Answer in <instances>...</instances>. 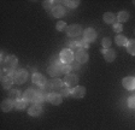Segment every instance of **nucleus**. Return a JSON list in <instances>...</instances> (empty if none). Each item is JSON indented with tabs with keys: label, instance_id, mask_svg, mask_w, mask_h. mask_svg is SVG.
<instances>
[{
	"label": "nucleus",
	"instance_id": "nucleus-1",
	"mask_svg": "<svg viewBox=\"0 0 135 130\" xmlns=\"http://www.w3.org/2000/svg\"><path fill=\"white\" fill-rule=\"evenodd\" d=\"M17 65H18V59H17V57L7 56L3 62V70L13 72V71H16L15 69L17 68Z\"/></svg>",
	"mask_w": 135,
	"mask_h": 130
},
{
	"label": "nucleus",
	"instance_id": "nucleus-2",
	"mask_svg": "<svg viewBox=\"0 0 135 130\" xmlns=\"http://www.w3.org/2000/svg\"><path fill=\"white\" fill-rule=\"evenodd\" d=\"M75 59V53L69 48H64L60 53H59V60L62 64H71Z\"/></svg>",
	"mask_w": 135,
	"mask_h": 130
},
{
	"label": "nucleus",
	"instance_id": "nucleus-3",
	"mask_svg": "<svg viewBox=\"0 0 135 130\" xmlns=\"http://www.w3.org/2000/svg\"><path fill=\"white\" fill-rule=\"evenodd\" d=\"M29 75H28V71L25 69H18L13 72V81L15 83L17 84H23V83L27 82Z\"/></svg>",
	"mask_w": 135,
	"mask_h": 130
},
{
	"label": "nucleus",
	"instance_id": "nucleus-4",
	"mask_svg": "<svg viewBox=\"0 0 135 130\" xmlns=\"http://www.w3.org/2000/svg\"><path fill=\"white\" fill-rule=\"evenodd\" d=\"M37 94H39V91H35V89H33V88H28V89L24 92V94H23V99H24L25 101H28V102H33V104H35L36 98H37Z\"/></svg>",
	"mask_w": 135,
	"mask_h": 130
},
{
	"label": "nucleus",
	"instance_id": "nucleus-5",
	"mask_svg": "<svg viewBox=\"0 0 135 130\" xmlns=\"http://www.w3.org/2000/svg\"><path fill=\"white\" fill-rule=\"evenodd\" d=\"M82 35H83V40L87 43L93 42V41H95V39H97V31L94 30L93 28L84 29L83 33H82Z\"/></svg>",
	"mask_w": 135,
	"mask_h": 130
},
{
	"label": "nucleus",
	"instance_id": "nucleus-6",
	"mask_svg": "<svg viewBox=\"0 0 135 130\" xmlns=\"http://www.w3.org/2000/svg\"><path fill=\"white\" fill-rule=\"evenodd\" d=\"M60 65H62V63H52V64H50V66L47 68L48 75L52 76L53 78L58 77L59 75L62 74V72H60Z\"/></svg>",
	"mask_w": 135,
	"mask_h": 130
},
{
	"label": "nucleus",
	"instance_id": "nucleus-7",
	"mask_svg": "<svg viewBox=\"0 0 135 130\" xmlns=\"http://www.w3.org/2000/svg\"><path fill=\"white\" fill-rule=\"evenodd\" d=\"M66 34L70 37H77L80 34H82V28L79 24H71L66 28Z\"/></svg>",
	"mask_w": 135,
	"mask_h": 130
},
{
	"label": "nucleus",
	"instance_id": "nucleus-8",
	"mask_svg": "<svg viewBox=\"0 0 135 130\" xmlns=\"http://www.w3.org/2000/svg\"><path fill=\"white\" fill-rule=\"evenodd\" d=\"M65 86L68 87H76L77 83H79V76L75 74H69V75H65L64 79H63Z\"/></svg>",
	"mask_w": 135,
	"mask_h": 130
},
{
	"label": "nucleus",
	"instance_id": "nucleus-9",
	"mask_svg": "<svg viewBox=\"0 0 135 130\" xmlns=\"http://www.w3.org/2000/svg\"><path fill=\"white\" fill-rule=\"evenodd\" d=\"M86 95V87L83 86H76L71 89V96L75 99H81Z\"/></svg>",
	"mask_w": 135,
	"mask_h": 130
},
{
	"label": "nucleus",
	"instance_id": "nucleus-10",
	"mask_svg": "<svg viewBox=\"0 0 135 130\" xmlns=\"http://www.w3.org/2000/svg\"><path fill=\"white\" fill-rule=\"evenodd\" d=\"M75 59L79 64H84V63L88 62L89 56H88V53L86 52V49H80V51H77L75 53Z\"/></svg>",
	"mask_w": 135,
	"mask_h": 130
},
{
	"label": "nucleus",
	"instance_id": "nucleus-11",
	"mask_svg": "<svg viewBox=\"0 0 135 130\" xmlns=\"http://www.w3.org/2000/svg\"><path fill=\"white\" fill-rule=\"evenodd\" d=\"M122 86L126 88L127 91H134L135 89V77L127 76L122 79Z\"/></svg>",
	"mask_w": 135,
	"mask_h": 130
},
{
	"label": "nucleus",
	"instance_id": "nucleus-12",
	"mask_svg": "<svg viewBox=\"0 0 135 130\" xmlns=\"http://www.w3.org/2000/svg\"><path fill=\"white\" fill-rule=\"evenodd\" d=\"M101 53L104 56V59L106 60L107 63H112L113 60L116 59V51L113 48H107V49H101Z\"/></svg>",
	"mask_w": 135,
	"mask_h": 130
},
{
	"label": "nucleus",
	"instance_id": "nucleus-13",
	"mask_svg": "<svg viewBox=\"0 0 135 130\" xmlns=\"http://www.w3.org/2000/svg\"><path fill=\"white\" fill-rule=\"evenodd\" d=\"M31 81H33V83L39 86L40 88L44 87V86L47 83V78H46L44 75L40 74V72H35V74L33 75V77H31Z\"/></svg>",
	"mask_w": 135,
	"mask_h": 130
},
{
	"label": "nucleus",
	"instance_id": "nucleus-14",
	"mask_svg": "<svg viewBox=\"0 0 135 130\" xmlns=\"http://www.w3.org/2000/svg\"><path fill=\"white\" fill-rule=\"evenodd\" d=\"M47 101H50L52 105H60L63 102V96L59 93H48L47 95Z\"/></svg>",
	"mask_w": 135,
	"mask_h": 130
},
{
	"label": "nucleus",
	"instance_id": "nucleus-15",
	"mask_svg": "<svg viewBox=\"0 0 135 130\" xmlns=\"http://www.w3.org/2000/svg\"><path fill=\"white\" fill-rule=\"evenodd\" d=\"M42 106L40 104H34V105H31L30 107H29V110H28V114L29 116H31V117H39L40 114L42 113Z\"/></svg>",
	"mask_w": 135,
	"mask_h": 130
},
{
	"label": "nucleus",
	"instance_id": "nucleus-16",
	"mask_svg": "<svg viewBox=\"0 0 135 130\" xmlns=\"http://www.w3.org/2000/svg\"><path fill=\"white\" fill-rule=\"evenodd\" d=\"M51 13H52V16L56 18H62L65 16V13H66V11H65L64 6L63 5H56L53 7V10L51 11Z\"/></svg>",
	"mask_w": 135,
	"mask_h": 130
},
{
	"label": "nucleus",
	"instance_id": "nucleus-17",
	"mask_svg": "<svg viewBox=\"0 0 135 130\" xmlns=\"http://www.w3.org/2000/svg\"><path fill=\"white\" fill-rule=\"evenodd\" d=\"M15 83L13 81V75H8V76L1 77V86L4 89H10L12 87V84Z\"/></svg>",
	"mask_w": 135,
	"mask_h": 130
},
{
	"label": "nucleus",
	"instance_id": "nucleus-18",
	"mask_svg": "<svg viewBox=\"0 0 135 130\" xmlns=\"http://www.w3.org/2000/svg\"><path fill=\"white\" fill-rule=\"evenodd\" d=\"M13 107H15V101H12L11 99H5L1 102V111H4V112H10Z\"/></svg>",
	"mask_w": 135,
	"mask_h": 130
},
{
	"label": "nucleus",
	"instance_id": "nucleus-19",
	"mask_svg": "<svg viewBox=\"0 0 135 130\" xmlns=\"http://www.w3.org/2000/svg\"><path fill=\"white\" fill-rule=\"evenodd\" d=\"M51 87H52V89H54V91H60V89L64 87V82H63L60 78L56 77V78H53L51 81Z\"/></svg>",
	"mask_w": 135,
	"mask_h": 130
},
{
	"label": "nucleus",
	"instance_id": "nucleus-20",
	"mask_svg": "<svg viewBox=\"0 0 135 130\" xmlns=\"http://www.w3.org/2000/svg\"><path fill=\"white\" fill-rule=\"evenodd\" d=\"M103 18H104V22L106 23V24H115L116 19H117L116 14H113L112 12H105Z\"/></svg>",
	"mask_w": 135,
	"mask_h": 130
},
{
	"label": "nucleus",
	"instance_id": "nucleus-21",
	"mask_svg": "<svg viewBox=\"0 0 135 130\" xmlns=\"http://www.w3.org/2000/svg\"><path fill=\"white\" fill-rule=\"evenodd\" d=\"M8 99H11L12 101H17L18 99H22L21 92L18 89H11L8 92Z\"/></svg>",
	"mask_w": 135,
	"mask_h": 130
},
{
	"label": "nucleus",
	"instance_id": "nucleus-22",
	"mask_svg": "<svg viewBox=\"0 0 135 130\" xmlns=\"http://www.w3.org/2000/svg\"><path fill=\"white\" fill-rule=\"evenodd\" d=\"M115 41H116V45H117V46H127V43H128V41H129V40L127 39L124 35L119 34V35H117V36H116Z\"/></svg>",
	"mask_w": 135,
	"mask_h": 130
},
{
	"label": "nucleus",
	"instance_id": "nucleus-23",
	"mask_svg": "<svg viewBox=\"0 0 135 130\" xmlns=\"http://www.w3.org/2000/svg\"><path fill=\"white\" fill-rule=\"evenodd\" d=\"M68 48H69V49H71L73 52H75V53L77 51H80V49H82L80 41H71V42H69V45H68Z\"/></svg>",
	"mask_w": 135,
	"mask_h": 130
},
{
	"label": "nucleus",
	"instance_id": "nucleus-24",
	"mask_svg": "<svg viewBox=\"0 0 135 130\" xmlns=\"http://www.w3.org/2000/svg\"><path fill=\"white\" fill-rule=\"evenodd\" d=\"M128 19H129V13H128L127 11H121L119 13L117 14L118 23H124V22H127Z\"/></svg>",
	"mask_w": 135,
	"mask_h": 130
},
{
	"label": "nucleus",
	"instance_id": "nucleus-25",
	"mask_svg": "<svg viewBox=\"0 0 135 130\" xmlns=\"http://www.w3.org/2000/svg\"><path fill=\"white\" fill-rule=\"evenodd\" d=\"M27 105H28V101H25L24 99H18L17 101H15V107L17 108V110H24L25 107H27Z\"/></svg>",
	"mask_w": 135,
	"mask_h": 130
},
{
	"label": "nucleus",
	"instance_id": "nucleus-26",
	"mask_svg": "<svg viewBox=\"0 0 135 130\" xmlns=\"http://www.w3.org/2000/svg\"><path fill=\"white\" fill-rule=\"evenodd\" d=\"M127 51L128 53L135 56V40H129L128 43H127Z\"/></svg>",
	"mask_w": 135,
	"mask_h": 130
},
{
	"label": "nucleus",
	"instance_id": "nucleus-27",
	"mask_svg": "<svg viewBox=\"0 0 135 130\" xmlns=\"http://www.w3.org/2000/svg\"><path fill=\"white\" fill-rule=\"evenodd\" d=\"M54 4H56V1H53V0H46V1L42 3V6H44V9H45L46 11H52L53 7L56 6Z\"/></svg>",
	"mask_w": 135,
	"mask_h": 130
},
{
	"label": "nucleus",
	"instance_id": "nucleus-28",
	"mask_svg": "<svg viewBox=\"0 0 135 130\" xmlns=\"http://www.w3.org/2000/svg\"><path fill=\"white\" fill-rule=\"evenodd\" d=\"M71 70H73L71 64H62V65H60V72H62V74L69 75L71 72Z\"/></svg>",
	"mask_w": 135,
	"mask_h": 130
},
{
	"label": "nucleus",
	"instance_id": "nucleus-29",
	"mask_svg": "<svg viewBox=\"0 0 135 130\" xmlns=\"http://www.w3.org/2000/svg\"><path fill=\"white\" fill-rule=\"evenodd\" d=\"M59 94L62 96H65V98H68V96H70L71 95V89H70V87H68V86H65L64 84V87L59 91Z\"/></svg>",
	"mask_w": 135,
	"mask_h": 130
},
{
	"label": "nucleus",
	"instance_id": "nucleus-30",
	"mask_svg": "<svg viewBox=\"0 0 135 130\" xmlns=\"http://www.w3.org/2000/svg\"><path fill=\"white\" fill-rule=\"evenodd\" d=\"M62 3L65 4L69 9H76L80 5V1H73V0H65V1H62Z\"/></svg>",
	"mask_w": 135,
	"mask_h": 130
},
{
	"label": "nucleus",
	"instance_id": "nucleus-31",
	"mask_svg": "<svg viewBox=\"0 0 135 130\" xmlns=\"http://www.w3.org/2000/svg\"><path fill=\"white\" fill-rule=\"evenodd\" d=\"M101 45H103L104 49L111 48V39H110V37H104V39L101 40Z\"/></svg>",
	"mask_w": 135,
	"mask_h": 130
},
{
	"label": "nucleus",
	"instance_id": "nucleus-32",
	"mask_svg": "<svg viewBox=\"0 0 135 130\" xmlns=\"http://www.w3.org/2000/svg\"><path fill=\"white\" fill-rule=\"evenodd\" d=\"M68 26H66V23L64 22V21H59L58 23H57V26H56V29L58 31H63V30H66Z\"/></svg>",
	"mask_w": 135,
	"mask_h": 130
},
{
	"label": "nucleus",
	"instance_id": "nucleus-33",
	"mask_svg": "<svg viewBox=\"0 0 135 130\" xmlns=\"http://www.w3.org/2000/svg\"><path fill=\"white\" fill-rule=\"evenodd\" d=\"M128 106H129L130 108H135V95L129 96V99H128Z\"/></svg>",
	"mask_w": 135,
	"mask_h": 130
},
{
	"label": "nucleus",
	"instance_id": "nucleus-34",
	"mask_svg": "<svg viewBox=\"0 0 135 130\" xmlns=\"http://www.w3.org/2000/svg\"><path fill=\"white\" fill-rule=\"evenodd\" d=\"M112 28L116 33H121V31L123 30V27H122L121 23H115V24H112Z\"/></svg>",
	"mask_w": 135,
	"mask_h": 130
},
{
	"label": "nucleus",
	"instance_id": "nucleus-35",
	"mask_svg": "<svg viewBox=\"0 0 135 130\" xmlns=\"http://www.w3.org/2000/svg\"><path fill=\"white\" fill-rule=\"evenodd\" d=\"M71 68H73V70H76V69H80V64L77 63V64H75V65H71Z\"/></svg>",
	"mask_w": 135,
	"mask_h": 130
},
{
	"label": "nucleus",
	"instance_id": "nucleus-36",
	"mask_svg": "<svg viewBox=\"0 0 135 130\" xmlns=\"http://www.w3.org/2000/svg\"><path fill=\"white\" fill-rule=\"evenodd\" d=\"M133 3H134V5H135V0H134V1H133Z\"/></svg>",
	"mask_w": 135,
	"mask_h": 130
}]
</instances>
